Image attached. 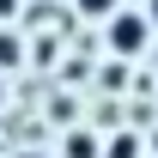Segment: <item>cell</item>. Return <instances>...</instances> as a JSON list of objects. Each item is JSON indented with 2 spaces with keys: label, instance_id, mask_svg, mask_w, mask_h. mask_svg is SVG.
I'll use <instances>...</instances> for the list:
<instances>
[{
  "label": "cell",
  "instance_id": "1",
  "mask_svg": "<svg viewBox=\"0 0 158 158\" xmlns=\"http://www.w3.org/2000/svg\"><path fill=\"white\" fill-rule=\"evenodd\" d=\"M152 31H158V24L146 19V12H110V49H116V55L152 49Z\"/></svg>",
  "mask_w": 158,
  "mask_h": 158
},
{
  "label": "cell",
  "instance_id": "2",
  "mask_svg": "<svg viewBox=\"0 0 158 158\" xmlns=\"http://www.w3.org/2000/svg\"><path fill=\"white\" fill-rule=\"evenodd\" d=\"M140 152H146V146H140L134 134H116V140H110V158H140Z\"/></svg>",
  "mask_w": 158,
  "mask_h": 158
},
{
  "label": "cell",
  "instance_id": "3",
  "mask_svg": "<svg viewBox=\"0 0 158 158\" xmlns=\"http://www.w3.org/2000/svg\"><path fill=\"white\" fill-rule=\"evenodd\" d=\"M6 67H19V37H12V31H0V73H6Z\"/></svg>",
  "mask_w": 158,
  "mask_h": 158
},
{
  "label": "cell",
  "instance_id": "4",
  "mask_svg": "<svg viewBox=\"0 0 158 158\" xmlns=\"http://www.w3.org/2000/svg\"><path fill=\"white\" fill-rule=\"evenodd\" d=\"M67 158H98V140H91V134H73V140H67Z\"/></svg>",
  "mask_w": 158,
  "mask_h": 158
},
{
  "label": "cell",
  "instance_id": "5",
  "mask_svg": "<svg viewBox=\"0 0 158 158\" xmlns=\"http://www.w3.org/2000/svg\"><path fill=\"white\" fill-rule=\"evenodd\" d=\"M79 12H85V19H110V12H116V0H79Z\"/></svg>",
  "mask_w": 158,
  "mask_h": 158
},
{
  "label": "cell",
  "instance_id": "6",
  "mask_svg": "<svg viewBox=\"0 0 158 158\" xmlns=\"http://www.w3.org/2000/svg\"><path fill=\"white\" fill-rule=\"evenodd\" d=\"M12 6H19V0H0V19H12Z\"/></svg>",
  "mask_w": 158,
  "mask_h": 158
},
{
  "label": "cell",
  "instance_id": "7",
  "mask_svg": "<svg viewBox=\"0 0 158 158\" xmlns=\"http://www.w3.org/2000/svg\"><path fill=\"white\" fill-rule=\"evenodd\" d=\"M152 24H158V0H152Z\"/></svg>",
  "mask_w": 158,
  "mask_h": 158
},
{
  "label": "cell",
  "instance_id": "8",
  "mask_svg": "<svg viewBox=\"0 0 158 158\" xmlns=\"http://www.w3.org/2000/svg\"><path fill=\"white\" fill-rule=\"evenodd\" d=\"M0 103H6V85H0Z\"/></svg>",
  "mask_w": 158,
  "mask_h": 158
},
{
  "label": "cell",
  "instance_id": "9",
  "mask_svg": "<svg viewBox=\"0 0 158 158\" xmlns=\"http://www.w3.org/2000/svg\"><path fill=\"white\" fill-rule=\"evenodd\" d=\"M152 61H158V49H152Z\"/></svg>",
  "mask_w": 158,
  "mask_h": 158
},
{
  "label": "cell",
  "instance_id": "10",
  "mask_svg": "<svg viewBox=\"0 0 158 158\" xmlns=\"http://www.w3.org/2000/svg\"><path fill=\"white\" fill-rule=\"evenodd\" d=\"M152 146H158V134H152Z\"/></svg>",
  "mask_w": 158,
  "mask_h": 158
},
{
  "label": "cell",
  "instance_id": "11",
  "mask_svg": "<svg viewBox=\"0 0 158 158\" xmlns=\"http://www.w3.org/2000/svg\"><path fill=\"white\" fill-rule=\"evenodd\" d=\"M24 158H31V152H24Z\"/></svg>",
  "mask_w": 158,
  "mask_h": 158
}]
</instances>
